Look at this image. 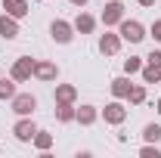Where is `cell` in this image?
I'll return each mask as SVG.
<instances>
[{
  "label": "cell",
  "instance_id": "obj_1",
  "mask_svg": "<svg viewBox=\"0 0 161 158\" xmlns=\"http://www.w3.org/2000/svg\"><path fill=\"white\" fill-rule=\"evenodd\" d=\"M118 34H121V40H127V43H142V40L149 37L146 25L136 22V19H127V16L118 22Z\"/></svg>",
  "mask_w": 161,
  "mask_h": 158
},
{
  "label": "cell",
  "instance_id": "obj_2",
  "mask_svg": "<svg viewBox=\"0 0 161 158\" xmlns=\"http://www.w3.org/2000/svg\"><path fill=\"white\" fill-rule=\"evenodd\" d=\"M99 118L105 124H112V127H121L127 121V109H124L121 99H112V102H105V109H99Z\"/></svg>",
  "mask_w": 161,
  "mask_h": 158
},
{
  "label": "cell",
  "instance_id": "obj_3",
  "mask_svg": "<svg viewBox=\"0 0 161 158\" xmlns=\"http://www.w3.org/2000/svg\"><path fill=\"white\" fill-rule=\"evenodd\" d=\"M75 25L71 22H65V19H53L50 22V37L56 40V43H62V47H68L71 40H75Z\"/></svg>",
  "mask_w": 161,
  "mask_h": 158
},
{
  "label": "cell",
  "instance_id": "obj_4",
  "mask_svg": "<svg viewBox=\"0 0 161 158\" xmlns=\"http://www.w3.org/2000/svg\"><path fill=\"white\" fill-rule=\"evenodd\" d=\"M9 78L16 81V84L31 81V78H34V59H31V56H19V59L9 65Z\"/></svg>",
  "mask_w": 161,
  "mask_h": 158
},
{
  "label": "cell",
  "instance_id": "obj_5",
  "mask_svg": "<svg viewBox=\"0 0 161 158\" xmlns=\"http://www.w3.org/2000/svg\"><path fill=\"white\" fill-rule=\"evenodd\" d=\"M121 19H124V3H121V0H105L99 22L105 25V28H115V25H118Z\"/></svg>",
  "mask_w": 161,
  "mask_h": 158
},
{
  "label": "cell",
  "instance_id": "obj_6",
  "mask_svg": "<svg viewBox=\"0 0 161 158\" xmlns=\"http://www.w3.org/2000/svg\"><path fill=\"white\" fill-rule=\"evenodd\" d=\"M34 78L40 84H53V81H59V65L50 59H34Z\"/></svg>",
  "mask_w": 161,
  "mask_h": 158
},
{
  "label": "cell",
  "instance_id": "obj_7",
  "mask_svg": "<svg viewBox=\"0 0 161 158\" xmlns=\"http://www.w3.org/2000/svg\"><path fill=\"white\" fill-rule=\"evenodd\" d=\"M37 133V124L31 121V115H19V121L13 124V137L19 139V143H31Z\"/></svg>",
  "mask_w": 161,
  "mask_h": 158
},
{
  "label": "cell",
  "instance_id": "obj_8",
  "mask_svg": "<svg viewBox=\"0 0 161 158\" xmlns=\"http://www.w3.org/2000/svg\"><path fill=\"white\" fill-rule=\"evenodd\" d=\"M9 109H13L16 115H34L37 96H34V93H16V96L9 99Z\"/></svg>",
  "mask_w": 161,
  "mask_h": 158
},
{
  "label": "cell",
  "instance_id": "obj_9",
  "mask_svg": "<svg viewBox=\"0 0 161 158\" xmlns=\"http://www.w3.org/2000/svg\"><path fill=\"white\" fill-rule=\"evenodd\" d=\"M121 43H124V40H121V34L105 31V34H99V43H96V47H99L102 56H118V53H121Z\"/></svg>",
  "mask_w": 161,
  "mask_h": 158
},
{
  "label": "cell",
  "instance_id": "obj_10",
  "mask_svg": "<svg viewBox=\"0 0 161 158\" xmlns=\"http://www.w3.org/2000/svg\"><path fill=\"white\" fill-rule=\"evenodd\" d=\"M0 9H3V13H6V16H13V19H25V16H28V9H31V6H28V0H0Z\"/></svg>",
  "mask_w": 161,
  "mask_h": 158
},
{
  "label": "cell",
  "instance_id": "obj_11",
  "mask_svg": "<svg viewBox=\"0 0 161 158\" xmlns=\"http://www.w3.org/2000/svg\"><path fill=\"white\" fill-rule=\"evenodd\" d=\"M75 121H78L80 127H93V124L99 121V109L90 105V102H84V105L78 109V115H75Z\"/></svg>",
  "mask_w": 161,
  "mask_h": 158
},
{
  "label": "cell",
  "instance_id": "obj_12",
  "mask_svg": "<svg viewBox=\"0 0 161 158\" xmlns=\"http://www.w3.org/2000/svg\"><path fill=\"white\" fill-rule=\"evenodd\" d=\"M22 31H19V19H13V16H0V37L3 40H16Z\"/></svg>",
  "mask_w": 161,
  "mask_h": 158
},
{
  "label": "cell",
  "instance_id": "obj_13",
  "mask_svg": "<svg viewBox=\"0 0 161 158\" xmlns=\"http://www.w3.org/2000/svg\"><path fill=\"white\" fill-rule=\"evenodd\" d=\"M71 25H75V31H78V34H93V31H96V19H93L90 13H78Z\"/></svg>",
  "mask_w": 161,
  "mask_h": 158
},
{
  "label": "cell",
  "instance_id": "obj_14",
  "mask_svg": "<svg viewBox=\"0 0 161 158\" xmlns=\"http://www.w3.org/2000/svg\"><path fill=\"white\" fill-rule=\"evenodd\" d=\"M108 87H112V96L115 99H127V93H130L133 84H130V75H121V78H112Z\"/></svg>",
  "mask_w": 161,
  "mask_h": 158
},
{
  "label": "cell",
  "instance_id": "obj_15",
  "mask_svg": "<svg viewBox=\"0 0 161 158\" xmlns=\"http://www.w3.org/2000/svg\"><path fill=\"white\" fill-rule=\"evenodd\" d=\"M78 115V105L75 102H56V121L59 124H71Z\"/></svg>",
  "mask_w": 161,
  "mask_h": 158
},
{
  "label": "cell",
  "instance_id": "obj_16",
  "mask_svg": "<svg viewBox=\"0 0 161 158\" xmlns=\"http://www.w3.org/2000/svg\"><path fill=\"white\" fill-rule=\"evenodd\" d=\"M75 99H78L75 84H56V102H75Z\"/></svg>",
  "mask_w": 161,
  "mask_h": 158
},
{
  "label": "cell",
  "instance_id": "obj_17",
  "mask_svg": "<svg viewBox=\"0 0 161 158\" xmlns=\"http://www.w3.org/2000/svg\"><path fill=\"white\" fill-rule=\"evenodd\" d=\"M31 146H34L37 152H50V149H53V133L37 130V133H34V139H31Z\"/></svg>",
  "mask_w": 161,
  "mask_h": 158
},
{
  "label": "cell",
  "instance_id": "obj_18",
  "mask_svg": "<svg viewBox=\"0 0 161 158\" xmlns=\"http://www.w3.org/2000/svg\"><path fill=\"white\" fill-rule=\"evenodd\" d=\"M16 93H19L16 81H13V78H0V102H9Z\"/></svg>",
  "mask_w": 161,
  "mask_h": 158
},
{
  "label": "cell",
  "instance_id": "obj_19",
  "mask_svg": "<svg viewBox=\"0 0 161 158\" xmlns=\"http://www.w3.org/2000/svg\"><path fill=\"white\" fill-rule=\"evenodd\" d=\"M140 75H142V84H161V68L149 65V62L140 68Z\"/></svg>",
  "mask_w": 161,
  "mask_h": 158
},
{
  "label": "cell",
  "instance_id": "obj_20",
  "mask_svg": "<svg viewBox=\"0 0 161 158\" xmlns=\"http://www.w3.org/2000/svg\"><path fill=\"white\" fill-rule=\"evenodd\" d=\"M127 102H130V105H142V102H146V84H133L130 93H127Z\"/></svg>",
  "mask_w": 161,
  "mask_h": 158
},
{
  "label": "cell",
  "instance_id": "obj_21",
  "mask_svg": "<svg viewBox=\"0 0 161 158\" xmlns=\"http://www.w3.org/2000/svg\"><path fill=\"white\" fill-rule=\"evenodd\" d=\"M142 139H146V143H161V124H155V121L146 124V127H142Z\"/></svg>",
  "mask_w": 161,
  "mask_h": 158
},
{
  "label": "cell",
  "instance_id": "obj_22",
  "mask_svg": "<svg viewBox=\"0 0 161 158\" xmlns=\"http://www.w3.org/2000/svg\"><path fill=\"white\" fill-rule=\"evenodd\" d=\"M142 65H146V62H142L140 56H130V59H124V75H140Z\"/></svg>",
  "mask_w": 161,
  "mask_h": 158
},
{
  "label": "cell",
  "instance_id": "obj_23",
  "mask_svg": "<svg viewBox=\"0 0 161 158\" xmlns=\"http://www.w3.org/2000/svg\"><path fill=\"white\" fill-rule=\"evenodd\" d=\"M158 155H161L158 143H146V146H140V158H158Z\"/></svg>",
  "mask_w": 161,
  "mask_h": 158
},
{
  "label": "cell",
  "instance_id": "obj_24",
  "mask_svg": "<svg viewBox=\"0 0 161 158\" xmlns=\"http://www.w3.org/2000/svg\"><path fill=\"white\" fill-rule=\"evenodd\" d=\"M146 62H149V65H155V68H161V50H152V53L146 56Z\"/></svg>",
  "mask_w": 161,
  "mask_h": 158
},
{
  "label": "cell",
  "instance_id": "obj_25",
  "mask_svg": "<svg viewBox=\"0 0 161 158\" xmlns=\"http://www.w3.org/2000/svg\"><path fill=\"white\" fill-rule=\"evenodd\" d=\"M149 34L155 37V43H161V19H155V22H152V28H149Z\"/></svg>",
  "mask_w": 161,
  "mask_h": 158
},
{
  "label": "cell",
  "instance_id": "obj_26",
  "mask_svg": "<svg viewBox=\"0 0 161 158\" xmlns=\"http://www.w3.org/2000/svg\"><path fill=\"white\" fill-rule=\"evenodd\" d=\"M136 3H140V6H146V9H152V6H155L158 0H136Z\"/></svg>",
  "mask_w": 161,
  "mask_h": 158
},
{
  "label": "cell",
  "instance_id": "obj_27",
  "mask_svg": "<svg viewBox=\"0 0 161 158\" xmlns=\"http://www.w3.org/2000/svg\"><path fill=\"white\" fill-rule=\"evenodd\" d=\"M68 3H71V6H87L90 0H68Z\"/></svg>",
  "mask_w": 161,
  "mask_h": 158
},
{
  "label": "cell",
  "instance_id": "obj_28",
  "mask_svg": "<svg viewBox=\"0 0 161 158\" xmlns=\"http://www.w3.org/2000/svg\"><path fill=\"white\" fill-rule=\"evenodd\" d=\"M155 109H158V115H161V96H158V105H155Z\"/></svg>",
  "mask_w": 161,
  "mask_h": 158
},
{
  "label": "cell",
  "instance_id": "obj_29",
  "mask_svg": "<svg viewBox=\"0 0 161 158\" xmlns=\"http://www.w3.org/2000/svg\"><path fill=\"white\" fill-rule=\"evenodd\" d=\"M0 78H3V68H0Z\"/></svg>",
  "mask_w": 161,
  "mask_h": 158
}]
</instances>
